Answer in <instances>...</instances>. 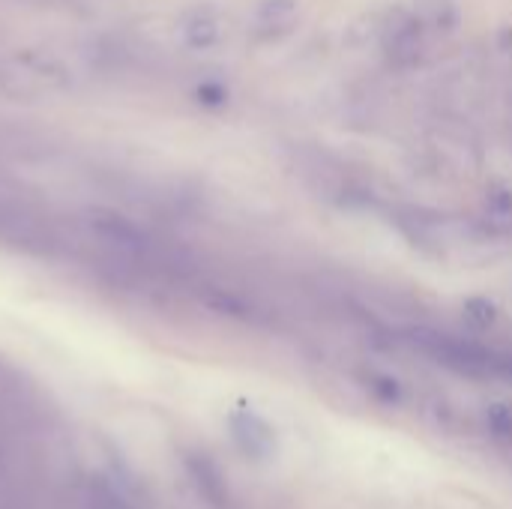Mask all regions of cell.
Returning a JSON list of instances; mask_svg holds the SVG:
<instances>
[{
	"label": "cell",
	"instance_id": "1",
	"mask_svg": "<svg viewBox=\"0 0 512 509\" xmlns=\"http://www.w3.org/2000/svg\"><path fill=\"white\" fill-rule=\"evenodd\" d=\"M459 9L450 0H414V6L399 9L384 27L381 48L387 60L399 69L426 63L456 30Z\"/></svg>",
	"mask_w": 512,
	"mask_h": 509
},
{
	"label": "cell",
	"instance_id": "2",
	"mask_svg": "<svg viewBox=\"0 0 512 509\" xmlns=\"http://www.w3.org/2000/svg\"><path fill=\"white\" fill-rule=\"evenodd\" d=\"M408 345L435 360L438 366L468 375V378H480V381H504L512 384V351L504 348H492L474 339H462L453 333H438L429 327H417L408 330Z\"/></svg>",
	"mask_w": 512,
	"mask_h": 509
},
{
	"label": "cell",
	"instance_id": "3",
	"mask_svg": "<svg viewBox=\"0 0 512 509\" xmlns=\"http://www.w3.org/2000/svg\"><path fill=\"white\" fill-rule=\"evenodd\" d=\"M0 243L33 258H48L57 252L60 237L48 216H42L36 207L0 198Z\"/></svg>",
	"mask_w": 512,
	"mask_h": 509
},
{
	"label": "cell",
	"instance_id": "4",
	"mask_svg": "<svg viewBox=\"0 0 512 509\" xmlns=\"http://www.w3.org/2000/svg\"><path fill=\"white\" fill-rule=\"evenodd\" d=\"M231 432H234V438L240 441V447H243L246 453L261 456V453H267V450L273 447L270 429H267L258 417H252V414H237V417L231 420Z\"/></svg>",
	"mask_w": 512,
	"mask_h": 509
},
{
	"label": "cell",
	"instance_id": "5",
	"mask_svg": "<svg viewBox=\"0 0 512 509\" xmlns=\"http://www.w3.org/2000/svg\"><path fill=\"white\" fill-rule=\"evenodd\" d=\"M300 18V0H261L258 6V27L267 33L291 30Z\"/></svg>",
	"mask_w": 512,
	"mask_h": 509
},
{
	"label": "cell",
	"instance_id": "6",
	"mask_svg": "<svg viewBox=\"0 0 512 509\" xmlns=\"http://www.w3.org/2000/svg\"><path fill=\"white\" fill-rule=\"evenodd\" d=\"M219 21H216V15L213 12H207V9H198V12H192L189 15V21L183 24V36H186V42L192 45V48H210V45H216L219 42Z\"/></svg>",
	"mask_w": 512,
	"mask_h": 509
},
{
	"label": "cell",
	"instance_id": "7",
	"mask_svg": "<svg viewBox=\"0 0 512 509\" xmlns=\"http://www.w3.org/2000/svg\"><path fill=\"white\" fill-rule=\"evenodd\" d=\"M486 420H489L492 435H495L501 444L512 447V408H507V405H492L489 414H486Z\"/></svg>",
	"mask_w": 512,
	"mask_h": 509
}]
</instances>
